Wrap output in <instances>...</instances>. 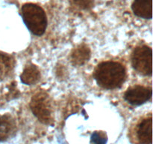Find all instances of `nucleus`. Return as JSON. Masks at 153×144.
Segmentation results:
<instances>
[{"label": "nucleus", "mask_w": 153, "mask_h": 144, "mask_svg": "<svg viewBox=\"0 0 153 144\" xmlns=\"http://www.w3.org/2000/svg\"><path fill=\"white\" fill-rule=\"evenodd\" d=\"M94 76L100 86L108 89L118 88L126 77L123 66L116 62H105L97 66Z\"/></svg>", "instance_id": "obj_1"}, {"label": "nucleus", "mask_w": 153, "mask_h": 144, "mask_svg": "<svg viewBox=\"0 0 153 144\" xmlns=\"http://www.w3.org/2000/svg\"><path fill=\"white\" fill-rule=\"evenodd\" d=\"M21 14L25 26L33 34L40 36L45 32L47 18L41 7L33 3H26L21 8Z\"/></svg>", "instance_id": "obj_2"}, {"label": "nucleus", "mask_w": 153, "mask_h": 144, "mask_svg": "<svg viewBox=\"0 0 153 144\" xmlns=\"http://www.w3.org/2000/svg\"><path fill=\"white\" fill-rule=\"evenodd\" d=\"M32 112L40 122L46 124H51L53 120L50 98L44 92H39L32 97L30 103Z\"/></svg>", "instance_id": "obj_3"}, {"label": "nucleus", "mask_w": 153, "mask_h": 144, "mask_svg": "<svg viewBox=\"0 0 153 144\" xmlns=\"http://www.w3.org/2000/svg\"><path fill=\"white\" fill-rule=\"evenodd\" d=\"M133 68L140 74L151 76L152 72V51L147 46H140L134 50L131 58Z\"/></svg>", "instance_id": "obj_4"}, {"label": "nucleus", "mask_w": 153, "mask_h": 144, "mask_svg": "<svg viewBox=\"0 0 153 144\" xmlns=\"http://www.w3.org/2000/svg\"><path fill=\"white\" fill-rule=\"evenodd\" d=\"M152 97V88L148 87L135 86L128 88L125 93V100L131 105L139 106Z\"/></svg>", "instance_id": "obj_5"}, {"label": "nucleus", "mask_w": 153, "mask_h": 144, "mask_svg": "<svg viewBox=\"0 0 153 144\" xmlns=\"http://www.w3.org/2000/svg\"><path fill=\"white\" fill-rule=\"evenodd\" d=\"M16 124L10 115H0V142H4L15 132Z\"/></svg>", "instance_id": "obj_6"}, {"label": "nucleus", "mask_w": 153, "mask_h": 144, "mask_svg": "<svg viewBox=\"0 0 153 144\" xmlns=\"http://www.w3.org/2000/svg\"><path fill=\"white\" fill-rule=\"evenodd\" d=\"M152 116L143 119L137 128V137L141 144H152Z\"/></svg>", "instance_id": "obj_7"}, {"label": "nucleus", "mask_w": 153, "mask_h": 144, "mask_svg": "<svg viewBox=\"0 0 153 144\" xmlns=\"http://www.w3.org/2000/svg\"><path fill=\"white\" fill-rule=\"evenodd\" d=\"M131 9L136 16L151 19L152 16V0H134Z\"/></svg>", "instance_id": "obj_8"}, {"label": "nucleus", "mask_w": 153, "mask_h": 144, "mask_svg": "<svg viewBox=\"0 0 153 144\" xmlns=\"http://www.w3.org/2000/svg\"><path fill=\"white\" fill-rule=\"evenodd\" d=\"M91 56L90 49L85 45H80L73 50L70 58L71 62L75 65H81L88 61Z\"/></svg>", "instance_id": "obj_9"}, {"label": "nucleus", "mask_w": 153, "mask_h": 144, "mask_svg": "<svg viewBox=\"0 0 153 144\" xmlns=\"http://www.w3.org/2000/svg\"><path fill=\"white\" fill-rule=\"evenodd\" d=\"M40 78V70L37 66L34 64H28L22 71L20 76L21 81L26 85H32L36 83Z\"/></svg>", "instance_id": "obj_10"}, {"label": "nucleus", "mask_w": 153, "mask_h": 144, "mask_svg": "<svg viewBox=\"0 0 153 144\" xmlns=\"http://www.w3.org/2000/svg\"><path fill=\"white\" fill-rule=\"evenodd\" d=\"M14 62L11 57L5 54H0V74L6 76L11 71Z\"/></svg>", "instance_id": "obj_11"}, {"label": "nucleus", "mask_w": 153, "mask_h": 144, "mask_svg": "<svg viewBox=\"0 0 153 144\" xmlns=\"http://www.w3.org/2000/svg\"><path fill=\"white\" fill-rule=\"evenodd\" d=\"M107 136L103 132L96 131L91 136V142L94 144H106Z\"/></svg>", "instance_id": "obj_12"}, {"label": "nucleus", "mask_w": 153, "mask_h": 144, "mask_svg": "<svg viewBox=\"0 0 153 144\" xmlns=\"http://www.w3.org/2000/svg\"><path fill=\"white\" fill-rule=\"evenodd\" d=\"M72 1L82 8H88V7H91L92 2L91 0H72Z\"/></svg>", "instance_id": "obj_13"}]
</instances>
